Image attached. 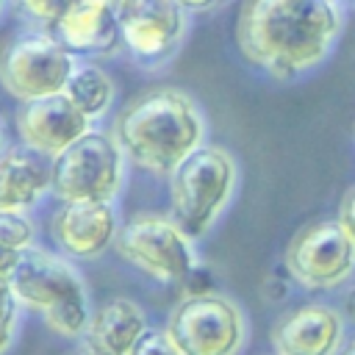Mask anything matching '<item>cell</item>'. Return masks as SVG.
<instances>
[{
  "instance_id": "obj_5",
  "label": "cell",
  "mask_w": 355,
  "mask_h": 355,
  "mask_svg": "<svg viewBox=\"0 0 355 355\" xmlns=\"http://www.w3.org/2000/svg\"><path fill=\"white\" fill-rule=\"evenodd\" d=\"M78 61L55 33L44 28L19 31L0 47V83L19 103L61 94Z\"/></svg>"
},
{
  "instance_id": "obj_13",
  "label": "cell",
  "mask_w": 355,
  "mask_h": 355,
  "mask_svg": "<svg viewBox=\"0 0 355 355\" xmlns=\"http://www.w3.org/2000/svg\"><path fill=\"white\" fill-rule=\"evenodd\" d=\"M119 216L114 202H64L53 219L50 233L67 258H97L103 255L119 233Z\"/></svg>"
},
{
  "instance_id": "obj_7",
  "label": "cell",
  "mask_w": 355,
  "mask_h": 355,
  "mask_svg": "<svg viewBox=\"0 0 355 355\" xmlns=\"http://www.w3.org/2000/svg\"><path fill=\"white\" fill-rule=\"evenodd\" d=\"M114 250L139 272L158 283L180 286L189 272L200 263L194 239L166 214H136L130 216L114 241Z\"/></svg>"
},
{
  "instance_id": "obj_14",
  "label": "cell",
  "mask_w": 355,
  "mask_h": 355,
  "mask_svg": "<svg viewBox=\"0 0 355 355\" xmlns=\"http://www.w3.org/2000/svg\"><path fill=\"white\" fill-rule=\"evenodd\" d=\"M50 33L78 58L116 53L122 47L116 0H78Z\"/></svg>"
},
{
  "instance_id": "obj_18",
  "label": "cell",
  "mask_w": 355,
  "mask_h": 355,
  "mask_svg": "<svg viewBox=\"0 0 355 355\" xmlns=\"http://www.w3.org/2000/svg\"><path fill=\"white\" fill-rule=\"evenodd\" d=\"M36 244V227L28 214L0 211V277H8L19 258Z\"/></svg>"
},
{
  "instance_id": "obj_24",
  "label": "cell",
  "mask_w": 355,
  "mask_h": 355,
  "mask_svg": "<svg viewBox=\"0 0 355 355\" xmlns=\"http://www.w3.org/2000/svg\"><path fill=\"white\" fill-rule=\"evenodd\" d=\"M286 294H288V280H283L277 275H269V280L263 283V297L269 302H280V300H286Z\"/></svg>"
},
{
  "instance_id": "obj_3",
  "label": "cell",
  "mask_w": 355,
  "mask_h": 355,
  "mask_svg": "<svg viewBox=\"0 0 355 355\" xmlns=\"http://www.w3.org/2000/svg\"><path fill=\"white\" fill-rule=\"evenodd\" d=\"M8 283L19 308L39 313L50 333L61 338L86 336L92 319L89 288L67 255L33 244L8 275Z\"/></svg>"
},
{
  "instance_id": "obj_1",
  "label": "cell",
  "mask_w": 355,
  "mask_h": 355,
  "mask_svg": "<svg viewBox=\"0 0 355 355\" xmlns=\"http://www.w3.org/2000/svg\"><path fill=\"white\" fill-rule=\"evenodd\" d=\"M344 31L336 0H244L236 44L244 61L275 80H294L316 69Z\"/></svg>"
},
{
  "instance_id": "obj_20",
  "label": "cell",
  "mask_w": 355,
  "mask_h": 355,
  "mask_svg": "<svg viewBox=\"0 0 355 355\" xmlns=\"http://www.w3.org/2000/svg\"><path fill=\"white\" fill-rule=\"evenodd\" d=\"M17 319H19V302L11 291L8 277H0V355L8 352L17 336Z\"/></svg>"
},
{
  "instance_id": "obj_6",
  "label": "cell",
  "mask_w": 355,
  "mask_h": 355,
  "mask_svg": "<svg viewBox=\"0 0 355 355\" xmlns=\"http://www.w3.org/2000/svg\"><path fill=\"white\" fill-rule=\"evenodd\" d=\"M53 164V194L64 202H114L125 183L128 158L114 133L89 130Z\"/></svg>"
},
{
  "instance_id": "obj_17",
  "label": "cell",
  "mask_w": 355,
  "mask_h": 355,
  "mask_svg": "<svg viewBox=\"0 0 355 355\" xmlns=\"http://www.w3.org/2000/svg\"><path fill=\"white\" fill-rule=\"evenodd\" d=\"M64 94L89 119H100V116L108 114V108L114 103L116 83H114V78L103 67H97L92 61H78V67H75V72H72Z\"/></svg>"
},
{
  "instance_id": "obj_2",
  "label": "cell",
  "mask_w": 355,
  "mask_h": 355,
  "mask_svg": "<svg viewBox=\"0 0 355 355\" xmlns=\"http://www.w3.org/2000/svg\"><path fill=\"white\" fill-rule=\"evenodd\" d=\"M111 133L128 164L169 178L183 158L205 144V116L183 89L153 86L116 114Z\"/></svg>"
},
{
  "instance_id": "obj_31",
  "label": "cell",
  "mask_w": 355,
  "mask_h": 355,
  "mask_svg": "<svg viewBox=\"0 0 355 355\" xmlns=\"http://www.w3.org/2000/svg\"><path fill=\"white\" fill-rule=\"evenodd\" d=\"M6 3H8V0H0V14L6 11Z\"/></svg>"
},
{
  "instance_id": "obj_4",
  "label": "cell",
  "mask_w": 355,
  "mask_h": 355,
  "mask_svg": "<svg viewBox=\"0 0 355 355\" xmlns=\"http://www.w3.org/2000/svg\"><path fill=\"white\" fill-rule=\"evenodd\" d=\"M239 164L219 144H202L169 175V216L197 241L230 205Z\"/></svg>"
},
{
  "instance_id": "obj_8",
  "label": "cell",
  "mask_w": 355,
  "mask_h": 355,
  "mask_svg": "<svg viewBox=\"0 0 355 355\" xmlns=\"http://www.w3.org/2000/svg\"><path fill=\"white\" fill-rule=\"evenodd\" d=\"M166 330L180 355H239L247 341V316L236 300L211 291L183 297L172 308Z\"/></svg>"
},
{
  "instance_id": "obj_21",
  "label": "cell",
  "mask_w": 355,
  "mask_h": 355,
  "mask_svg": "<svg viewBox=\"0 0 355 355\" xmlns=\"http://www.w3.org/2000/svg\"><path fill=\"white\" fill-rule=\"evenodd\" d=\"M128 355H180L166 327H147Z\"/></svg>"
},
{
  "instance_id": "obj_22",
  "label": "cell",
  "mask_w": 355,
  "mask_h": 355,
  "mask_svg": "<svg viewBox=\"0 0 355 355\" xmlns=\"http://www.w3.org/2000/svg\"><path fill=\"white\" fill-rule=\"evenodd\" d=\"M180 291H183V297H200V294H211L214 291V275L202 266V263H197L191 272H189V277L180 283Z\"/></svg>"
},
{
  "instance_id": "obj_19",
  "label": "cell",
  "mask_w": 355,
  "mask_h": 355,
  "mask_svg": "<svg viewBox=\"0 0 355 355\" xmlns=\"http://www.w3.org/2000/svg\"><path fill=\"white\" fill-rule=\"evenodd\" d=\"M19 14L25 19H31L36 28H44V31H53L55 22L69 11L72 3L78 0H14Z\"/></svg>"
},
{
  "instance_id": "obj_23",
  "label": "cell",
  "mask_w": 355,
  "mask_h": 355,
  "mask_svg": "<svg viewBox=\"0 0 355 355\" xmlns=\"http://www.w3.org/2000/svg\"><path fill=\"white\" fill-rule=\"evenodd\" d=\"M341 225H344V230L355 239V189H349L347 194H344V200H341V205H338V216H336Z\"/></svg>"
},
{
  "instance_id": "obj_10",
  "label": "cell",
  "mask_w": 355,
  "mask_h": 355,
  "mask_svg": "<svg viewBox=\"0 0 355 355\" xmlns=\"http://www.w3.org/2000/svg\"><path fill=\"white\" fill-rule=\"evenodd\" d=\"M116 19L125 53L141 69L169 64L189 33V11L175 0H116Z\"/></svg>"
},
{
  "instance_id": "obj_16",
  "label": "cell",
  "mask_w": 355,
  "mask_h": 355,
  "mask_svg": "<svg viewBox=\"0 0 355 355\" xmlns=\"http://www.w3.org/2000/svg\"><path fill=\"white\" fill-rule=\"evenodd\" d=\"M147 327L150 322L139 302L128 297H114L92 311L86 341L103 355H128Z\"/></svg>"
},
{
  "instance_id": "obj_29",
  "label": "cell",
  "mask_w": 355,
  "mask_h": 355,
  "mask_svg": "<svg viewBox=\"0 0 355 355\" xmlns=\"http://www.w3.org/2000/svg\"><path fill=\"white\" fill-rule=\"evenodd\" d=\"M6 150V130H3V119H0V153Z\"/></svg>"
},
{
  "instance_id": "obj_27",
  "label": "cell",
  "mask_w": 355,
  "mask_h": 355,
  "mask_svg": "<svg viewBox=\"0 0 355 355\" xmlns=\"http://www.w3.org/2000/svg\"><path fill=\"white\" fill-rule=\"evenodd\" d=\"M64 355H103L100 349H94L89 341H83V344H78L75 349H69V352H64Z\"/></svg>"
},
{
  "instance_id": "obj_12",
  "label": "cell",
  "mask_w": 355,
  "mask_h": 355,
  "mask_svg": "<svg viewBox=\"0 0 355 355\" xmlns=\"http://www.w3.org/2000/svg\"><path fill=\"white\" fill-rule=\"evenodd\" d=\"M275 355H336L344 344V313L327 302H302L272 324Z\"/></svg>"
},
{
  "instance_id": "obj_30",
  "label": "cell",
  "mask_w": 355,
  "mask_h": 355,
  "mask_svg": "<svg viewBox=\"0 0 355 355\" xmlns=\"http://www.w3.org/2000/svg\"><path fill=\"white\" fill-rule=\"evenodd\" d=\"M338 6H349V3H355V0H336Z\"/></svg>"
},
{
  "instance_id": "obj_26",
  "label": "cell",
  "mask_w": 355,
  "mask_h": 355,
  "mask_svg": "<svg viewBox=\"0 0 355 355\" xmlns=\"http://www.w3.org/2000/svg\"><path fill=\"white\" fill-rule=\"evenodd\" d=\"M341 313H344V319H349V322L355 324V286H349V288L344 291V300H341Z\"/></svg>"
},
{
  "instance_id": "obj_25",
  "label": "cell",
  "mask_w": 355,
  "mask_h": 355,
  "mask_svg": "<svg viewBox=\"0 0 355 355\" xmlns=\"http://www.w3.org/2000/svg\"><path fill=\"white\" fill-rule=\"evenodd\" d=\"M178 6H183L189 14H197V11H214L219 6H225L227 0H175Z\"/></svg>"
},
{
  "instance_id": "obj_15",
  "label": "cell",
  "mask_w": 355,
  "mask_h": 355,
  "mask_svg": "<svg viewBox=\"0 0 355 355\" xmlns=\"http://www.w3.org/2000/svg\"><path fill=\"white\" fill-rule=\"evenodd\" d=\"M47 191H53V164L28 144L0 153V211L28 214Z\"/></svg>"
},
{
  "instance_id": "obj_28",
  "label": "cell",
  "mask_w": 355,
  "mask_h": 355,
  "mask_svg": "<svg viewBox=\"0 0 355 355\" xmlns=\"http://www.w3.org/2000/svg\"><path fill=\"white\" fill-rule=\"evenodd\" d=\"M336 355H355V338H349L347 344H341V349Z\"/></svg>"
},
{
  "instance_id": "obj_9",
  "label": "cell",
  "mask_w": 355,
  "mask_h": 355,
  "mask_svg": "<svg viewBox=\"0 0 355 355\" xmlns=\"http://www.w3.org/2000/svg\"><path fill=\"white\" fill-rule=\"evenodd\" d=\"M283 266L305 291H333L355 272V239L338 219L302 227L286 247Z\"/></svg>"
},
{
  "instance_id": "obj_11",
  "label": "cell",
  "mask_w": 355,
  "mask_h": 355,
  "mask_svg": "<svg viewBox=\"0 0 355 355\" xmlns=\"http://www.w3.org/2000/svg\"><path fill=\"white\" fill-rule=\"evenodd\" d=\"M14 122H17V133H19L22 144H28L31 150H36L47 158L61 155L69 144H75L80 136L94 130L92 128L94 119H89L83 111H78L75 103L64 92L19 103Z\"/></svg>"
}]
</instances>
